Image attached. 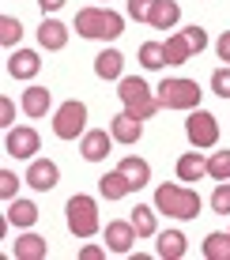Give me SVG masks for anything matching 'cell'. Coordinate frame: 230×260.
Here are the masks:
<instances>
[{
    "mask_svg": "<svg viewBox=\"0 0 230 260\" xmlns=\"http://www.w3.org/2000/svg\"><path fill=\"white\" fill-rule=\"evenodd\" d=\"M117 94H121V102H125V113H132V117H140V121L155 117V113L162 110L158 98L151 94V87H147L140 76H121L117 79Z\"/></svg>",
    "mask_w": 230,
    "mask_h": 260,
    "instance_id": "obj_1",
    "label": "cell"
},
{
    "mask_svg": "<svg viewBox=\"0 0 230 260\" xmlns=\"http://www.w3.org/2000/svg\"><path fill=\"white\" fill-rule=\"evenodd\" d=\"M155 208L170 219H196L200 215V192L185 185H158L155 189Z\"/></svg>",
    "mask_w": 230,
    "mask_h": 260,
    "instance_id": "obj_2",
    "label": "cell"
},
{
    "mask_svg": "<svg viewBox=\"0 0 230 260\" xmlns=\"http://www.w3.org/2000/svg\"><path fill=\"white\" fill-rule=\"evenodd\" d=\"M125 30V19H121L117 12H110V8H83V12H76V34H83V38H117V34Z\"/></svg>",
    "mask_w": 230,
    "mask_h": 260,
    "instance_id": "obj_3",
    "label": "cell"
},
{
    "mask_svg": "<svg viewBox=\"0 0 230 260\" xmlns=\"http://www.w3.org/2000/svg\"><path fill=\"white\" fill-rule=\"evenodd\" d=\"M200 94H204V91H200L196 79H181V76L162 79V83L155 87V98H158L162 110H196Z\"/></svg>",
    "mask_w": 230,
    "mask_h": 260,
    "instance_id": "obj_4",
    "label": "cell"
},
{
    "mask_svg": "<svg viewBox=\"0 0 230 260\" xmlns=\"http://www.w3.org/2000/svg\"><path fill=\"white\" fill-rule=\"evenodd\" d=\"M68 230H72L76 238H94L102 230V222H98V204H94V196H87V192H76L72 200H68Z\"/></svg>",
    "mask_w": 230,
    "mask_h": 260,
    "instance_id": "obj_5",
    "label": "cell"
},
{
    "mask_svg": "<svg viewBox=\"0 0 230 260\" xmlns=\"http://www.w3.org/2000/svg\"><path fill=\"white\" fill-rule=\"evenodd\" d=\"M185 136H189L192 147H215L219 143V117L196 106L189 113V121H185Z\"/></svg>",
    "mask_w": 230,
    "mask_h": 260,
    "instance_id": "obj_6",
    "label": "cell"
},
{
    "mask_svg": "<svg viewBox=\"0 0 230 260\" xmlns=\"http://www.w3.org/2000/svg\"><path fill=\"white\" fill-rule=\"evenodd\" d=\"M53 132H57L60 140H76L87 132V106L72 98V102H64L57 110V117H53Z\"/></svg>",
    "mask_w": 230,
    "mask_h": 260,
    "instance_id": "obj_7",
    "label": "cell"
},
{
    "mask_svg": "<svg viewBox=\"0 0 230 260\" xmlns=\"http://www.w3.org/2000/svg\"><path fill=\"white\" fill-rule=\"evenodd\" d=\"M42 147V140H38V132L34 128H26V124H19V128H8V136H4V151L12 158H34V151Z\"/></svg>",
    "mask_w": 230,
    "mask_h": 260,
    "instance_id": "obj_8",
    "label": "cell"
},
{
    "mask_svg": "<svg viewBox=\"0 0 230 260\" xmlns=\"http://www.w3.org/2000/svg\"><path fill=\"white\" fill-rule=\"evenodd\" d=\"M110 147H113V132H106V128H87L79 136V155L87 162H102L110 155Z\"/></svg>",
    "mask_w": 230,
    "mask_h": 260,
    "instance_id": "obj_9",
    "label": "cell"
},
{
    "mask_svg": "<svg viewBox=\"0 0 230 260\" xmlns=\"http://www.w3.org/2000/svg\"><path fill=\"white\" fill-rule=\"evenodd\" d=\"M23 181L30 185V189H38V192H49V189H57L60 170H57V162H49V158H30V170H26Z\"/></svg>",
    "mask_w": 230,
    "mask_h": 260,
    "instance_id": "obj_10",
    "label": "cell"
},
{
    "mask_svg": "<svg viewBox=\"0 0 230 260\" xmlns=\"http://www.w3.org/2000/svg\"><path fill=\"white\" fill-rule=\"evenodd\" d=\"M136 226H132V219H117V222H110L106 226V249L110 253H117V256H125L132 253V241H136Z\"/></svg>",
    "mask_w": 230,
    "mask_h": 260,
    "instance_id": "obj_11",
    "label": "cell"
},
{
    "mask_svg": "<svg viewBox=\"0 0 230 260\" xmlns=\"http://www.w3.org/2000/svg\"><path fill=\"white\" fill-rule=\"evenodd\" d=\"M38 68H42V60H38L34 49H15L12 57H8V76L12 79H34Z\"/></svg>",
    "mask_w": 230,
    "mask_h": 260,
    "instance_id": "obj_12",
    "label": "cell"
},
{
    "mask_svg": "<svg viewBox=\"0 0 230 260\" xmlns=\"http://www.w3.org/2000/svg\"><path fill=\"white\" fill-rule=\"evenodd\" d=\"M38 46L49 49V53L64 49L68 46V26L57 23V19H42V26H38Z\"/></svg>",
    "mask_w": 230,
    "mask_h": 260,
    "instance_id": "obj_13",
    "label": "cell"
},
{
    "mask_svg": "<svg viewBox=\"0 0 230 260\" xmlns=\"http://www.w3.org/2000/svg\"><path fill=\"white\" fill-rule=\"evenodd\" d=\"M110 132L117 143H136L140 136H144V121L132 117V113H117V117L110 121Z\"/></svg>",
    "mask_w": 230,
    "mask_h": 260,
    "instance_id": "obj_14",
    "label": "cell"
},
{
    "mask_svg": "<svg viewBox=\"0 0 230 260\" xmlns=\"http://www.w3.org/2000/svg\"><path fill=\"white\" fill-rule=\"evenodd\" d=\"M12 256L15 260H46L49 245H46V238H38V234H23V238H15Z\"/></svg>",
    "mask_w": 230,
    "mask_h": 260,
    "instance_id": "obj_15",
    "label": "cell"
},
{
    "mask_svg": "<svg viewBox=\"0 0 230 260\" xmlns=\"http://www.w3.org/2000/svg\"><path fill=\"white\" fill-rule=\"evenodd\" d=\"M166 46V64H185V60H192V42H189V34L178 30V34H170V38L162 42Z\"/></svg>",
    "mask_w": 230,
    "mask_h": 260,
    "instance_id": "obj_16",
    "label": "cell"
},
{
    "mask_svg": "<svg viewBox=\"0 0 230 260\" xmlns=\"http://www.w3.org/2000/svg\"><path fill=\"white\" fill-rule=\"evenodd\" d=\"M98 192L106 196V200H125L128 192H136L132 189V181L121 170H113V174H106V177H98Z\"/></svg>",
    "mask_w": 230,
    "mask_h": 260,
    "instance_id": "obj_17",
    "label": "cell"
},
{
    "mask_svg": "<svg viewBox=\"0 0 230 260\" xmlns=\"http://www.w3.org/2000/svg\"><path fill=\"white\" fill-rule=\"evenodd\" d=\"M155 215H158V208H151V204H136V208H132L128 219H132V226H136L140 238H155L158 234V219Z\"/></svg>",
    "mask_w": 230,
    "mask_h": 260,
    "instance_id": "obj_18",
    "label": "cell"
},
{
    "mask_svg": "<svg viewBox=\"0 0 230 260\" xmlns=\"http://www.w3.org/2000/svg\"><path fill=\"white\" fill-rule=\"evenodd\" d=\"M121 72H125V57L117 49H102L94 57V76L98 79H121Z\"/></svg>",
    "mask_w": 230,
    "mask_h": 260,
    "instance_id": "obj_19",
    "label": "cell"
},
{
    "mask_svg": "<svg viewBox=\"0 0 230 260\" xmlns=\"http://www.w3.org/2000/svg\"><path fill=\"white\" fill-rule=\"evenodd\" d=\"M49 106H53V94L46 87H26L23 91V113L26 117H46Z\"/></svg>",
    "mask_w": 230,
    "mask_h": 260,
    "instance_id": "obj_20",
    "label": "cell"
},
{
    "mask_svg": "<svg viewBox=\"0 0 230 260\" xmlns=\"http://www.w3.org/2000/svg\"><path fill=\"white\" fill-rule=\"evenodd\" d=\"M181 19V8H178V0H155V8H151V23L155 30H170L174 23Z\"/></svg>",
    "mask_w": 230,
    "mask_h": 260,
    "instance_id": "obj_21",
    "label": "cell"
},
{
    "mask_svg": "<svg viewBox=\"0 0 230 260\" xmlns=\"http://www.w3.org/2000/svg\"><path fill=\"white\" fill-rule=\"evenodd\" d=\"M185 234L181 230H166V234H158V245H155V253L162 256V260H181L185 256Z\"/></svg>",
    "mask_w": 230,
    "mask_h": 260,
    "instance_id": "obj_22",
    "label": "cell"
},
{
    "mask_svg": "<svg viewBox=\"0 0 230 260\" xmlns=\"http://www.w3.org/2000/svg\"><path fill=\"white\" fill-rule=\"evenodd\" d=\"M117 170L132 181V189H144L147 181H151V166L144 162V158H136V155H128V158H121L117 162Z\"/></svg>",
    "mask_w": 230,
    "mask_h": 260,
    "instance_id": "obj_23",
    "label": "cell"
},
{
    "mask_svg": "<svg viewBox=\"0 0 230 260\" xmlns=\"http://www.w3.org/2000/svg\"><path fill=\"white\" fill-rule=\"evenodd\" d=\"M200 177H208V158H200L196 151L181 155L178 158V181H200Z\"/></svg>",
    "mask_w": 230,
    "mask_h": 260,
    "instance_id": "obj_24",
    "label": "cell"
},
{
    "mask_svg": "<svg viewBox=\"0 0 230 260\" xmlns=\"http://www.w3.org/2000/svg\"><path fill=\"white\" fill-rule=\"evenodd\" d=\"M8 222L12 226H34L38 222V208H34L30 200H8Z\"/></svg>",
    "mask_w": 230,
    "mask_h": 260,
    "instance_id": "obj_25",
    "label": "cell"
},
{
    "mask_svg": "<svg viewBox=\"0 0 230 260\" xmlns=\"http://www.w3.org/2000/svg\"><path fill=\"white\" fill-rule=\"evenodd\" d=\"M140 64L144 68H166V46L162 42H144V46H140Z\"/></svg>",
    "mask_w": 230,
    "mask_h": 260,
    "instance_id": "obj_26",
    "label": "cell"
},
{
    "mask_svg": "<svg viewBox=\"0 0 230 260\" xmlns=\"http://www.w3.org/2000/svg\"><path fill=\"white\" fill-rule=\"evenodd\" d=\"M204 256L208 260H230V234H208L204 238Z\"/></svg>",
    "mask_w": 230,
    "mask_h": 260,
    "instance_id": "obj_27",
    "label": "cell"
},
{
    "mask_svg": "<svg viewBox=\"0 0 230 260\" xmlns=\"http://www.w3.org/2000/svg\"><path fill=\"white\" fill-rule=\"evenodd\" d=\"M208 177H211V181H230V151H211Z\"/></svg>",
    "mask_w": 230,
    "mask_h": 260,
    "instance_id": "obj_28",
    "label": "cell"
},
{
    "mask_svg": "<svg viewBox=\"0 0 230 260\" xmlns=\"http://www.w3.org/2000/svg\"><path fill=\"white\" fill-rule=\"evenodd\" d=\"M19 38H23V26H19V19H15V15H4V19H0V42H4V46L12 49Z\"/></svg>",
    "mask_w": 230,
    "mask_h": 260,
    "instance_id": "obj_29",
    "label": "cell"
},
{
    "mask_svg": "<svg viewBox=\"0 0 230 260\" xmlns=\"http://www.w3.org/2000/svg\"><path fill=\"white\" fill-rule=\"evenodd\" d=\"M211 211L230 215V181H219L215 185V192H211Z\"/></svg>",
    "mask_w": 230,
    "mask_h": 260,
    "instance_id": "obj_30",
    "label": "cell"
},
{
    "mask_svg": "<svg viewBox=\"0 0 230 260\" xmlns=\"http://www.w3.org/2000/svg\"><path fill=\"white\" fill-rule=\"evenodd\" d=\"M211 91L219 98H230V68H215L211 72Z\"/></svg>",
    "mask_w": 230,
    "mask_h": 260,
    "instance_id": "obj_31",
    "label": "cell"
},
{
    "mask_svg": "<svg viewBox=\"0 0 230 260\" xmlns=\"http://www.w3.org/2000/svg\"><path fill=\"white\" fill-rule=\"evenodd\" d=\"M151 8H155V0H128V15L136 23H147L151 19Z\"/></svg>",
    "mask_w": 230,
    "mask_h": 260,
    "instance_id": "obj_32",
    "label": "cell"
},
{
    "mask_svg": "<svg viewBox=\"0 0 230 260\" xmlns=\"http://www.w3.org/2000/svg\"><path fill=\"white\" fill-rule=\"evenodd\" d=\"M15 192H19V177H15L12 170H4V174H0V196H4V200H15Z\"/></svg>",
    "mask_w": 230,
    "mask_h": 260,
    "instance_id": "obj_33",
    "label": "cell"
},
{
    "mask_svg": "<svg viewBox=\"0 0 230 260\" xmlns=\"http://www.w3.org/2000/svg\"><path fill=\"white\" fill-rule=\"evenodd\" d=\"M0 124H4V128H15V106H12V98H0Z\"/></svg>",
    "mask_w": 230,
    "mask_h": 260,
    "instance_id": "obj_34",
    "label": "cell"
},
{
    "mask_svg": "<svg viewBox=\"0 0 230 260\" xmlns=\"http://www.w3.org/2000/svg\"><path fill=\"white\" fill-rule=\"evenodd\" d=\"M215 53H219V60H226V64H230V30H223V38L215 42Z\"/></svg>",
    "mask_w": 230,
    "mask_h": 260,
    "instance_id": "obj_35",
    "label": "cell"
},
{
    "mask_svg": "<svg viewBox=\"0 0 230 260\" xmlns=\"http://www.w3.org/2000/svg\"><path fill=\"white\" fill-rule=\"evenodd\" d=\"M79 260H102V249L98 245H83L79 249Z\"/></svg>",
    "mask_w": 230,
    "mask_h": 260,
    "instance_id": "obj_36",
    "label": "cell"
},
{
    "mask_svg": "<svg viewBox=\"0 0 230 260\" xmlns=\"http://www.w3.org/2000/svg\"><path fill=\"white\" fill-rule=\"evenodd\" d=\"M42 12H57V8H64V0H38Z\"/></svg>",
    "mask_w": 230,
    "mask_h": 260,
    "instance_id": "obj_37",
    "label": "cell"
}]
</instances>
